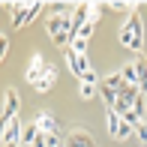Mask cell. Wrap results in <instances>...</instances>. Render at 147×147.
<instances>
[{
    "mask_svg": "<svg viewBox=\"0 0 147 147\" xmlns=\"http://www.w3.org/2000/svg\"><path fill=\"white\" fill-rule=\"evenodd\" d=\"M54 81H57V69H54V66H48V69H45V75L39 78L36 90H39V93H48L51 87H54Z\"/></svg>",
    "mask_w": 147,
    "mask_h": 147,
    "instance_id": "30bf717a",
    "label": "cell"
},
{
    "mask_svg": "<svg viewBox=\"0 0 147 147\" xmlns=\"http://www.w3.org/2000/svg\"><path fill=\"white\" fill-rule=\"evenodd\" d=\"M81 81H84V84H99V75L90 69V72H84V75H81Z\"/></svg>",
    "mask_w": 147,
    "mask_h": 147,
    "instance_id": "cb8c5ba5",
    "label": "cell"
},
{
    "mask_svg": "<svg viewBox=\"0 0 147 147\" xmlns=\"http://www.w3.org/2000/svg\"><path fill=\"white\" fill-rule=\"evenodd\" d=\"M135 135H138V141H144V144H147V120H141V123L135 126Z\"/></svg>",
    "mask_w": 147,
    "mask_h": 147,
    "instance_id": "7402d4cb",
    "label": "cell"
},
{
    "mask_svg": "<svg viewBox=\"0 0 147 147\" xmlns=\"http://www.w3.org/2000/svg\"><path fill=\"white\" fill-rule=\"evenodd\" d=\"M99 96H102V102L108 105V108H114V105H117V90L105 87V84H99Z\"/></svg>",
    "mask_w": 147,
    "mask_h": 147,
    "instance_id": "9a60e30c",
    "label": "cell"
},
{
    "mask_svg": "<svg viewBox=\"0 0 147 147\" xmlns=\"http://www.w3.org/2000/svg\"><path fill=\"white\" fill-rule=\"evenodd\" d=\"M6 51H9V39L0 33V63H3V57H6Z\"/></svg>",
    "mask_w": 147,
    "mask_h": 147,
    "instance_id": "d4e9b609",
    "label": "cell"
},
{
    "mask_svg": "<svg viewBox=\"0 0 147 147\" xmlns=\"http://www.w3.org/2000/svg\"><path fill=\"white\" fill-rule=\"evenodd\" d=\"M33 123H36V129H39V132H45V135H48V132H57V120L51 117L48 111H42V114L33 120Z\"/></svg>",
    "mask_w": 147,
    "mask_h": 147,
    "instance_id": "9c48e42d",
    "label": "cell"
},
{
    "mask_svg": "<svg viewBox=\"0 0 147 147\" xmlns=\"http://www.w3.org/2000/svg\"><path fill=\"white\" fill-rule=\"evenodd\" d=\"M120 129H123V120H120V114L108 108V132H111V138H120Z\"/></svg>",
    "mask_w": 147,
    "mask_h": 147,
    "instance_id": "8fae6325",
    "label": "cell"
},
{
    "mask_svg": "<svg viewBox=\"0 0 147 147\" xmlns=\"http://www.w3.org/2000/svg\"><path fill=\"white\" fill-rule=\"evenodd\" d=\"M99 18H102V6H99V3H90V9H87V21H90V24H99Z\"/></svg>",
    "mask_w": 147,
    "mask_h": 147,
    "instance_id": "d6986e66",
    "label": "cell"
},
{
    "mask_svg": "<svg viewBox=\"0 0 147 147\" xmlns=\"http://www.w3.org/2000/svg\"><path fill=\"white\" fill-rule=\"evenodd\" d=\"M21 129L24 123L21 120H9V126H6V138H3V147H21Z\"/></svg>",
    "mask_w": 147,
    "mask_h": 147,
    "instance_id": "5b68a950",
    "label": "cell"
},
{
    "mask_svg": "<svg viewBox=\"0 0 147 147\" xmlns=\"http://www.w3.org/2000/svg\"><path fill=\"white\" fill-rule=\"evenodd\" d=\"M18 108H21V99H18V90H6V105H3V111H0V114H3L6 120H15L18 117Z\"/></svg>",
    "mask_w": 147,
    "mask_h": 147,
    "instance_id": "8992f818",
    "label": "cell"
},
{
    "mask_svg": "<svg viewBox=\"0 0 147 147\" xmlns=\"http://www.w3.org/2000/svg\"><path fill=\"white\" fill-rule=\"evenodd\" d=\"M126 24H129V30H132V45H129V48L135 51V54H141V51H144V21H141V15H138V9L129 12Z\"/></svg>",
    "mask_w": 147,
    "mask_h": 147,
    "instance_id": "7a4b0ae2",
    "label": "cell"
},
{
    "mask_svg": "<svg viewBox=\"0 0 147 147\" xmlns=\"http://www.w3.org/2000/svg\"><path fill=\"white\" fill-rule=\"evenodd\" d=\"M96 90H99V84H84V81H81V87H78V93H81L84 99H93Z\"/></svg>",
    "mask_w": 147,
    "mask_h": 147,
    "instance_id": "ffe728a7",
    "label": "cell"
},
{
    "mask_svg": "<svg viewBox=\"0 0 147 147\" xmlns=\"http://www.w3.org/2000/svg\"><path fill=\"white\" fill-rule=\"evenodd\" d=\"M120 75H123V81H126V84H132V87H138V72H135V63L123 66V69H120Z\"/></svg>",
    "mask_w": 147,
    "mask_h": 147,
    "instance_id": "2e32d148",
    "label": "cell"
},
{
    "mask_svg": "<svg viewBox=\"0 0 147 147\" xmlns=\"http://www.w3.org/2000/svg\"><path fill=\"white\" fill-rule=\"evenodd\" d=\"M36 135H39L36 123H27V126L21 129V147H33V141H36Z\"/></svg>",
    "mask_w": 147,
    "mask_h": 147,
    "instance_id": "7c38bea8",
    "label": "cell"
},
{
    "mask_svg": "<svg viewBox=\"0 0 147 147\" xmlns=\"http://www.w3.org/2000/svg\"><path fill=\"white\" fill-rule=\"evenodd\" d=\"M105 6H111L114 12H135V3H123V0H111V3H105Z\"/></svg>",
    "mask_w": 147,
    "mask_h": 147,
    "instance_id": "ac0fdd59",
    "label": "cell"
},
{
    "mask_svg": "<svg viewBox=\"0 0 147 147\" xmlns=\"http://www.w3.org/2000/svg\"><path fill=\"white\" fill-rule=\"evenodd\" d=\"M66 66L72 69V75H75V78H81L84 72H90L87 54H75V51H66Z\"/></svg>",
    "mask_w": 147,
    "mask_h": 147,
    "instance_id": "3957f363",
    "label": "cell"
},
{
    "mask_svg": "<svg viewBox=\"0 0 147 147\" xmlns=\"http://www.w3.org/2000/svg\"><path fill=\"white\" fill-rule=\"evenodd\" d=\"M45 144H48V147H63V144H60V135H57V132H48V135H45Z\"/></svg>",
    "mask_w": 147,
    "mask_h": 147,
    "instance_id": "603a6c76",
    "label": "cell"
},
{
    "mask_svg": "<svg viewBox=\"0 0 147 147\" xmlns=\"http://www.w3.org/2000/svg\"><path fill=\"white\" fill-rule=\"evenodd\" d=\"M63 147H96V144H93V138H90L84 129H75L69 138H66V144H63Z\"/></svg>",
    "mask_w": 147,
    "mask_h": 147,
    "instance_id": "ba28073f",
    "label": "cell"
},
{
    "mask_svg": "<svg viewBox=\"0 0 147 147\" xmlns=\"http://www.w3.org/2000/svg\"><path fill=\"white\" fill-rule=\"evenodd\" d=\"M69 51H75V54H87V39L75 36V39L69 42Z\"/></svg>",
    "mask_w": 147,
    "mask_h": 147,
    "instance_id": "e0dca14e",
    "label": "cell"
},
{
    "mask_svg": "<svg viewBox=\"0 0 147 147\" xmlns=\"http://www.w3.org/2000/svg\"><path fill=\"white\" fill-rule=\"evenodd\" d=\"M45 69H48V63L42 60V54H33V57H30V66H27V72H24V78H27L33 87H36L39 78L45 75Z\"/></svg>",
    "mask_w": 147,
    "mask_h": 147,
    "instance_id": "277c9868",
    "label": "cell"
},
{
    "mask_svg": "<svg viewBox=\"0 0 147 147\" xmlns=\"http://www.w3.org/2000/svg\"><path fill=\"white\" fill-rule=\"evenodd\" d=\"M99 84H105V87H111V90H120L126 81H123V75H120V72H111V75L99 78Z\"/></svg>",
    "mask_w": 147,
    "mask_h": 147,
    "instance_id": "5bb4252c",
    "label": "cell"
},
{
    "mask_svg": "<svg viewBox=\"0 0 147 147\" xmlns=\"http://www.w3.org/2000/svg\"><path fill=\"white\" fill-rule=\"evenodd\" d=\"M135 72H138V90L147 96V63L144 60H135Z\"/></svg>",
    "mask_w": 147,
    "mask_h": 147,
    "instance_id": "4fadbf2b",
    "label": "cell"
},
{
    "mask_svg": "<svg viewBox=\"0 0 147 147\" xmlns=\"http://www.w3.org/2000/svg\"><path fill=\"white\" fill-rule=\"evenodd\" d=\"M144 99H147L144 93H138V96H135V102H132V111H135L141 120H144Z\"/></svg>",
    "mask_w": 147,
    "mask_h": 147,
    "instance_id": "44dd1931",
    "label": "cell"
},
{
    "mask_svg": "<svg viewBox=\"0 0 147 147\" xmlns=\"http://www.w3.org/2000/svg\"><path fill=\"white\" fill-rule=\"evenodd\" d=\"M6 126H9V120L0 114V147H3V138H6Z\"/></svg>",
    "mask_w": 147,
    "mask_h": 147,
    "instance_id": "484cf974",
    "label": "cell"
},
{
    "mask_svg": "<svg viewBox=\"0 0 147 147\" xmlns=\"http://www.w3.org/2000/svg\"><path fill=\"white\" fill-rule=\"evenodd\" d=\"M42 6H45V3H39V0H36V3H9L6 9L12 12V27L18 30V27H24V24H30L33 18L39 15Z\"/></svg>",
    "mask_w": 147,
    "mask_h": 147,
    "instance_id": "6da1fadb",
    "label": "cell"
},
{
    "mask_svg": "<svg viewBox=\"0 0 147 147\" xmlns=\"http://www.w3.org/2000/svg\"><path fill=\"white\" fill-rule=\"evenodd\" d=\"M87 9H90V3H78L75 6V12H72V39L78 36V30L87 24Z\"/></svg>",
    "mask_w": 147,
    "mask_h": 147,
    "instance_id": "52a82bcc",
    "label": "cell"
}]
</instances>
